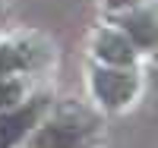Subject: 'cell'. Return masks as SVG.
Returning a JSON list of instances; mask_svg holds the SVG:
<instances>
[{
  "instance_id": "obj_6",
  "label": "cell",
  "mask_w": 158,
  "mask_h": 148,
  "mask_svg": "<svg viewBox=\"0 0 158 148\" xmlns=\"http://www.w3.org/2000/svg\"><path fill=\"white\" fill-rule=\"evenodd\" d=\"M38 60H41V54H32L29 47H19V44H6V47H0V76H6L13 70L35 66Z\"/></svg>"
},
{
  "instance_id": "obj_1",
  "label": "cell",
  "mask_w": 158,
  "mask_h": 148,
  "mask_svg": "<svg viewBox=\"0 0 158 148\" xmlns=\"http://www.w3.org/2000/svg\"><path fill=\"white\" fill-rule=\"evenodd\" d=\"M95 132V117L82 107H63L35 132L32 148H85Z\"/></svg>"
},
{
  "instance_id": "obj_3",
  "label": "cell",
  "mask_w": 158,
  "mask_h": 148,
  "mask_svg": "<svg viewBox=\"0 0 158 148\" xmlns=\"http://www.w3.org/2000/svg\"><path fill=\"white\" fill-rule=\"evenodd\" d=\"M92 88L108 107H123L136 95V76L127 70H98L92 76Z\"/></svg>"
},
{
  "instance_id": "obj_8",
  "label": "cell",
  "mask_w": 158,
  "mask_h": 148,
  "mask_svg": "<svg viewBox=\"0 0 158 148\" xmlns=\"http://www.w3.org/2000/svg\"><path fill=\"white\" fill-rule=\"evenodd\" d=\"M111 6H130V3H139V0H108Z\"/></svg>"
},
{
  "instance_id": "obj_2",
  "label": "cell",
  "mask_w": 158,
  "mask_h": 148,
  "mask_svg": "<svg viewBox=\"0 0 158 148\" xmlns=\"http://www.w3.org/2000/svg\"><path fill=\"white\" fill-rule=\"evenodd\" d=\"M48 107V98H32L29 104L16 107V110H6L0 114V148H13L25 132H29L38 117H41V110Z\"/></svg>"
},
{
  "instance_id": "obj_5",
  "label": "cell",
  "mask_w": 158,
  "mask_h": 148,
  "mask_svg": "<svg viewBox=\"0 0 158 148\" xmlns=\"http://www.w3.org/2000/svg\"><path fill=\"white\" fill-rule=\"evenodd\" d=\"M95 54L101 60L114 63V66H130L136 57V50L127 41V35H117V32H101L95 38Z\"/></svg>"
},
{
  "instance_id": "obj_4",
  "label": "cell",
  "mask_w": 158,
  "mask_h": 148,
  "mask_svg": "<svg viewBox=\"0 0 158 148\" xmlns=\"http://www.w3.org/2000/svg\"><path fill=\"white\" fill-rule=\"evenodd\" d=\"M123 29H127L130 38H133V44H139V47H158V13H152V10L130 13V16L123 19Z\"/></svg>"
},
{
  "instance_id": "obj_7",
  "label": "cell",
  "mask_w": 158,
  "mask_h": 148,
  "mask_svg": "<svg viewBox=\"0 0 158 148\" xmlns=\"http://www.w3.org/2000/svg\"><path fill=\"white\" fill-rule=\"evenodd\" d=\"M22 98V85L10 76H0V107H13Z\"/></svg>"
}]
</instances>
